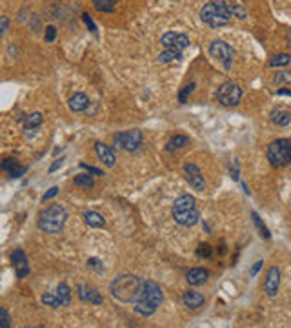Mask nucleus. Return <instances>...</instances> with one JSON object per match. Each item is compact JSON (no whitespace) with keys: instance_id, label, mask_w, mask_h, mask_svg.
Returning <instances> with one entry per match:
<instances>
[{"instance_id":"nucleus-14","label":"nucleus","mask_w":291,"mask_h":328,"mask_svg":"<svg viewBox=\"0 0 291 328\" xmlns=\"http://www.w3.org/2000/svg\"><path fill=\"white\" fill-rule=\"evenodd\" d=\"M0 170H4V172L10 173L11 179H18V177H22L26 172H28V168L22 166L20 162L16 161V159H4V161L0 162Z\"/></svg>"},{"instance_id":"nucleus-23","label":"nucleus","mask_w":291,"mask_h":328,"mask_svg":"<svg viewBox=\"0 0 291 328\" xmlns=\"http://www.w3.org/2000/svg\"><path fill=\"white\" fill-rule=\"evenodd\" d=\"M84 221L88 222L90 226H93V228H102V226H106L104 217H102L100 213H96V212H86V213H84Z\"/></svg>"},{"instance_id":"nucleus-45","label":"nucleus","mask_w":291,"mask_h":328,"mask_svg":"<svg viewBox=\"0 0 291 328\" xmlns=\"http://www.w3.org/2000/svg\"><path fill=\"white\" fill-rule=\"evenodd\" d=\"M276 93H278V95H288V97H291V90H278Z\"/></svg>"},{"instance_id":"nucleus-43","label":"nucleus","mask_w":291,"mask_h":328,"mask_svg":"<svg viewBox=\"0 0 291 328\" xmlns=\"http://www.w3.org/2000/svg\"><path fill=\"white\" fill-rule=\"evenodd\" d=\"M88 264H90V266H93V268H96V270H102L100 261H98V259H95V257H91L90 261H88Z\"/></svg>"},{"instance_id":"nucleus-33","label":"nucleus","mask_w":291,"mask_h":328,"mask_svg":"<svg viewBox=\"0 0 291 328\" xmlns=\"http://www.w3.org/2000/svg\"><path fill=\"white\" fill-rule=\"evenodd\" d=\"M230 10H231V15L233 17H236V19H240V21H244L246 19V10L242 8V6H238V4H230Z\"/></svg>"},{"instance_id":"nucleus-10","label":"nucleus","mask_w":291,"mask_h":328,"mask_svg":"<svg viewBox=\"0 0 291 328\" xmlns=\"http://www.w3.org/2000/svg\"><path fill=\"white\" fill-rule=\"evenodd\" d=\"M160 44L166 50H175V51H184L186 48H190V37L184 33H175V31H168L164 33L160 39Z\"/></svg>"},{"instance_id":"nucleus-34","label":"nucleus","mask_w":291,"mask_h":328,"mask_svg":"<svg viewBox=\"0 0 291 328\" xmlns=\"http://www.w3.org/2000/svg\"><path fill=\"white\" fill-rule=\"evenodd\" d=\"M11 326V317L6 308H0V328H10Z\"/></svg>"},{"instance_id":"nucleus-8","label":"nucleus","mask_w":291,"mask_h":328,"mask_svg":"<svg viewBox=\"0 0 291 328\" xmlns=\"http://www.w3.org/2000/svg\"><path fill=\"white\" fill-rule=\"evenodd\" d=\"M242 99V88L233 81H228L220 84V88L216 90V101L220 102L222 106H236Z\"/></svg>"},{"instance_id":"nucleus-2","label":"nucleus","mask_w":291,"mask_h":328,"mask_svg":"<svg viewBox=\"0 0 291 328\" xmlns=\"http://www.w3.org/2000/svg\"><path fill=\"white\" fill-rule=\"evenodd\" d=\"M162 299H164V292H162V288L155 283V281H144L142 283V290H140V295L138 299L135 301V313L142 315V317H150L153 313L156 312V308L160 306Z\"/></svg>"},{"instance_id":"nucleus-41","label":"nucleus","mask_w":291,"mask_h":328,"mask_svg":"<svg viewBox=\"0 0 291 328\" xmlns=\"http://www.w3.org/2000/svg\"><path fill=\"white\" fill-rule=\"evenodd\" d=\"M262 266H264V261H262V259H260V261H256L255 264H253V268L250 270V275H251V277H255L256 273H258V272L262 270Z\"/></svg>"},{"instance_id":"nucleus-37","label":"nucleus","mask_w":291,"mask_h":328,"mask_svg":"<svg viewBox=\"0 0 291 328\" xmlns=\"http://www.w3.org/2000/svg\"><path fill=\"white\" fill-rule=\"evenodd\" d=\"M80 168L82 170H86V172L88 173H91V175L93 177H98V175H104V173H102V170H98V168H95V166H90V164H86V162H80Z\"/></svg>"},{"instance_id":"nucleus-30","label":"nucleus","mask_w":291,"mask_h":328,"mask_svg":"<svg viewBox=\"0 0 291 328\" xmlns=\"http://www.w3.org/2000/svg\"><path fill=\"white\" fill-rule=\"evenodd\" d=\"M196 255L200 259H210L213 255V248L208 244V242H200L198 248H196Z\"/></svg>"},{"instance_id":"nucleus-5","label":"nucleus","mask_w":291,"mask_h":328,"mask_svg":"<svg viewBox=\"0 0 291 328\" xmlns=\"http://www.w3.org/2000/svg\"><path fill=\"white\" fill-rule=\"evenodd\" d=\"M66 219H68V212L60 204H51L40 213L38 217V228L44 233H60L64 230Z\"/></svg>"},{"instance_id":"nucleus-6","label":"nucleus","mask_w":291,"mask_h":328,"mask_svg":"<svg viewBox=\"0 0 291 328\" xmlns=\"http://www.w3.org/2000/svg\"><path fill=\"white\" fill-rule=\"evenodd\" d=\"M268 161L273 168H286L291 164V141L275 139L268 146Z\"/></svg>"},{"instance_id":"nucleus-26","label":"nucleus","mask_w":291,"mask_h":328,"mask_svg":"<svg viewBox=\"0 0 291 328\" xmlns=\"http://www.w3.org/2000/svg\"><path fill=\"white\" fill-rule=\"evenodd\" d=\"M42 121H44V117H42V113H38V111H35V113H31V115L26 117L24 121V128L26 130H33V128H38L42 124Z\"/></svg>"},{"instance_id":"nucleus-25","label":"nucleus","mask_w":291,"mask_h":328,"mask_svg":"<svg viewBox=\"0 0 291 328\" xmlns=\"http://www.w3.org/2000/svg\"><path fill=\"white\" fill-rule=\"evenodd\" d=\"M182 59V53L180 51H175V50H166L164 53L156 57V61L160 62V64H168V62H173V61H180Z\"/></svg>"},{"instance_id":"nucleus-36","label":"nucleus","mask_w":291,"mask_h":328,"mask_svg":"<svg viewBox=\"0 0 291 328\" xmlns=\"http://www.w3.org/2000/svg\"><path fill=\"white\" fill-rule=\"evenodd\" d=\"M44 39H46L48 44H51V42L55 41V39H56V28H55V26H48V28H46Z\"/></svg>"},{"instance_id":"nucleus-19","label":"nucleus","mask_w":291,"mask_h":328,"mask_svg":"<svg viewBox=\"0 0 291 328\" xmlns=\"http://www.w3.org/2000/svg\"><path fill=\"white\" fill-rule=\"evenodd\" d=\"M182 303L186 304L188 308H191V310H196V308L204 306V303H206V297H204L202 293H198V292L188 290V292H184V295H182Z\"/></svg>"},{"instance_id":"nucleus-32","label":"nucleus","mask_w":291,"mask_h":328,"mask_svg":"<svg viewBox=\"0 0 291 328\" xmlns=\"http://www.w3.org/2000/svg\"><path fill=\"white\" fill-rule=\"evenodd\" d=\"M40 301L46 304V306H51V308H58L60 306V301L56 299L55 293H46V295H42Z\"/></svg>"},{"instance_id":"nucleus-40","label":"nucleus","mask_w":291,"mask_h":328,"mask_svg":"<svg viewBox=\"0 0 291 328\" xmlns=\"http://www.w3.org/2000/svg\"><path fill=\"white\" fill-rule=\"evenodd\" d=\"M8 28H10V19L4 17V15H0V37L4 35Z\"/></svg>"},{"instance_id":"nucleus-9","label":"nucleus","mask_w":291,"mask_h":328,"mask_svg":"<svg viewBox=\"0 0 291 328\" xmlns=\"http://www.w3.org/2000/svg\"><path fill=\"white\" fill-rule=\"evenodd\" d=\"M210 55L215 61L220 62L224 66V70H230L231 64H233V59H235V50L224 41H213L210 44Z\"/></svg>"},{"instance_id":"nucleus-13","label":"nucleus","mask_w":291,"mask_h":328,"mask_svg":"<svg viewBox=\"0 0 291 328\" xmlns=\"http://www.w3.org/2000/svg\"><path fill=\"white\" fill-rule=\"evenodd\" d=\"M11 262H13V268H15V273L18 279H24L30 273V262H28L24 250H15L11 253Z\"/></svg>"},{"instance_id":"nucleus-39","label":"nucleus","mask_w":291,"mask_h":328,"mask_svg":"<svg viewBox=\"0 0 291 328\" xmlns=\"http://www.w3.org/2000/svg\"><path fill=\"white\" fill-rule=\"evenodd\" d=\"M55 195H58V186H51L48 192L42 195V202H46V201H50V199H53Z\"/></svg>"},{"instance_id":"nucleus-29","label":"nucleus","mask_w":291,"mask_h":328,"mask_svg":"<svg viewBox=\"0 0 291 328\" xmlns=\"http://www.w3.org/2000/svg\"><path fill=\"white\" fill-rule=\"evenodd\" d=\"M75 184L80 188H93L95 186V181H93V175H88V173H80V175L75 177Z\"/></svg>"},{"instance_id":"nucleus-24","label":"nucleus","mask_w":291,"mask_h":328,"mask_svg":"<svg viewBox=\"0 0 291 328\" xmlns=\"http://www.w3.org/2000/svg\"><path fill=\"white\" fill-rule=\"evenodd\" d=\"M93 6H95L96 11L100 13H113L116 6V0H93Z\"/></svg>"},{"instance_id":"nucleus-35","label":"nucleus","mask_w":291,"mask_h":328,"mask_svg":"<svg viewBox=\"0 0 291 328\" xmlns=\"http://www.w3.org/2000/svg\"><path fill=\"white\" fill-rule=\"evenodd\" d=\"M193 90H195V82H191V84L184 86V90H182L180 93H178V101H180L182 104H184V102L188 101V95H190V93H191Z\"/></svg>"},{"instance_id":"nucleus-22","label":"nucleus","mask_w":291,"mask_h":328,"mask_svg":"<svg viewBox=\"0 0 291 328\" xmlns=\"http://www.w3.org/2000/svg\"><path fill=\"white\" fill-rule=\"evenodd\" d=\"M55 295H56V299L60 301V306H68V304H70V301H71V290H70V286H68L66 283L58 284V288L55 290Z\"/></svg>"},{"instance_id":"nucleus-31","label":"nucleus","mask_w":291,"mask_h":328,"mask_svg":"<svg viewBox=\"0 0 291 328\" xmlns=\"http://www.w3.org/2000/svg\"><path fill=\"white\" fill-rule=\"evenodd\" d=\"M273 82H275L276 86H282V84L291 82V71H278V73L273 77Z\"/></svg>"},{"instance_id":"nucleus-11","label":"nucleus","mask_w":291,"mask_h":328,"mask_svg":"<svg viewBox=\"0 0 291 328\" xmlns=\"http://www.w3.org/2000/svg\"><path fill=\"white\" fill-rule=\"evenodd\" d=\"M182 172H184V177H186V181L190 182L191 188H195L196 192H204V190H206V181H204V175H202V172L198 170L196 164L188 162V164H184Z\"/></svg>"},{"instance_id":"nucleus-7","label":"nucleus","mask_w":291,"mask_h":328,"mask_svg":"<svg viewBox=\"0 0 291 328\" xmlns=\"http://www.w3.org/2000/svg\"><path fill=\"white\" fill-rule=\"evenodd\" d=\"M113 141H115V146H118L124 152H136V150H140L144 137H142L140 130H130L115 133Z\"/></svg>"},{"instance_id":"nucleus-3","label":"nucleus","mask_w":291,"mask_h":328,"mask_svg":"<svg viewBox=\"0 0 291 328\" xmlns=\"http://www.w3.org/2000/svg\"><path fill=\"white\" fill-rule=\"evenodd\" d=\"M171 215L175 219L176 224H180L184 228L195 226L196 222L200 221V212L196 208V201L193 195H180L173 202V210Z\"/></svg>"},{"instance_id":"nucleus-4","label":"nucleus","mask_w":291,"mask_h":328,"mask_svg":"<svg viewBox=\"0 0 291 328\" xmlns=\"http://www.w3.org/2000/svg\"><path fill=\"white\" fill-rule=\"evenodd\" d=\"M233 19L230 4L224 0H210L200 10V21L211 28H222Z\"/></svg>"},{"instance_id":"nucleus-38","label":"nucleus","mask_w":291,"mask_h":328,"mask_svg":"<svg viewBox=\"0 0 291 328\" xmlns=\"http://www.w3.org/2000/svg\"><path fill=\"white\" fill-rule=\"evenodd\" d=\"M82 21H84V24L90 28L91 33H93V35H96V26H95V22L91 21V17L88 15V13H82Z\"/></svg>"},{"instance_id":"nucleus-27","label":"nucleus","mask_w":291,"mask_h":328,"mask_svg":"<svg viewBox=\"0 0 291 328\" xmlns=\"http://www.w3.org/2000/svg\"><path fill=\"white\" fill-rule=\"evenodd\" d=\"M291 62V55H288V53H278V55L271 57L270 59V68H280V66H288Z\"/></svg>"},{"instance_id":"nucleus-17","label":"nucleus","mask_w":291,"mask_h":328,"mask_svg":"<svg viewBox=\"0 0 291 328\" xmlns=\"http://www.w3.org/2000/svg\"><path fill=\"white\" fill-rule=\"evenodd\" d=\"M76 290H78V297H80V301H84V303L86 301H88V303H93V304L102 303V295L96 292L95 288L86 286V284H78Z\"/></svg>"},{"instance_id":"nucleus-1","label":"nucleus","mask_w":291,"mask_h":328,"mask_svg":"<svg viewBox=\"0 0 291 328\" xmlns=\"http://www.w3.org/2000/svg\"><path fill=\"white\" fill-rule=\"evenodd\" d=\"M142 281L138 275L133 273H122L118 277H115L110 284L111 295L120 301V303H135L142 290Z\"/></svg>"},{"instance_id":"nucleus-15","label":"nucleus","mask_w":291,"mask_h":328,"mask_svg":"<svg viewBox=\"0 0 291 328\" xmlns=\"http://www.w3.org/2000/svg\"><path fill=\"white\" fill-rule=\"evenodd\" d=\"M95 152H96V155H98V159H100V162L104 164V166H108V168L115 166V161H116L115 152H113L108 144H104V142H96Z\"/></svg>"},{"instance_id":"nucleus-20","label":"nucleus","mask_w":291,"mask_h":328,"mask_svg":"<svg viewBox=\"0 0 291 328\" xmlns=\"http://www.w3.org/2000/svg\"><path fill=\"white\" fill-rule=\"evenodd\" d=\"M271 122L276 124V126L280 128H286L291 124V113L286 110H280V108H276V110L271 111Z\"/></svg>"},{"instance_id":"nucleus-21","label":"nucleus","mask_w":291,"mask_h":328,"mask_svg":"<svg viewBox=\"0 0 291 328\" xmlns=\"http://www.w3.org/2000/svg\"><path fill=\"white\" fill-rule=\"evenodd\" d=\"M188 144H190V139H188L186 135H173L170 141H168L166 150H168V152H173V150L184 148V146H188Z\"/></svg>"},{"instance_id":"nucleus-42","label":"nucleus","mask_w":291,"mask_h":328,"mask_svg":"<svg viewBox=\"0 0 291 328\" xmlns=\"http://www.w3.org/2000/svg\"><path fill=\"white\" fill-rule=\"evenodd\" d=\"M62 164H64V159H58V161H55V162H53V164H51V168H50V173L56 172V170H58V168H60Z\"/></svg>"},{"instance_id":"nucleus-28","label":"nucleus","mask_w":291,"mask_h":328,"mask_svg":"<svg viewBox=\"0 0 291 328\" xmlns=\"http://www.w3.org/2000/svg\"><path fill=\"white\" fill-rule=\"evenodd\" d=\"M251 219H253V222H255V226H256V230H258V233H260L262 237L264 239H271V233H270V230H268V226L262 222V219L256 215V212H251Z\"/></svg>"},{"instance_id":"nucleus-16","label":"nucleus","mask_w":291,"mask_h":328,"mask_svg":"<svg viewBox=\"0 0 291 328\" xmlns=\"http://www.w3.org/2000/svg\"><path fill=\"white\" fill-rule=\"evenodd\" d=\"M90 99L88 95L84 93H75L73 97H70V101H68V106H70L71 111H75V113H84V111L90 110Z\"/></svg>"},{"instance_id":"nucleus-12","label":"nucleus","mask_w":291,"mask_h":328,"mask_svg":"<svg viewBox=\"0 0 291 328\" xmlns=\"http://www.w3.org/2000/svg\"><path fill=\"white\" fill-rule=\"evenodd\" d=\"M280 286V270L276 266H271L266 273V281H264V292L268 297H275Z\"/></svg>"},{"instance_id":"nucleus-18","label":"nucleus","mask_w":291,"mask_h":328,"mask_svg":"<svg viewBox=\"0 0 291 328\" xmlns=\"http://www.w3.org/2000/svg\"><path fill=\"white\" fill-rule=\"evenodd\" d=\"M210 279V272L204 268H191L190 272L186 273V281L191 286H200Z\"/></svg>"},{"instance_id":"nucleus-46","label":"nucleus","mask_w":291,"mask_h":328,"mask_svg":"<svg viewBox=\"0 0 291 328\" xmlns=\"http://www.w3.org/2000/svg\"><path fill=\"white\" fill-rule=\"evenodd\" d=\"M290 46H291V39H290Z\"/></svg>"},{"instance_id":"nucleus-44","label":"nucleus","mask_w":291,"mask_h":328,"mask_svg":"<svg viewBox=\"0 0 291 328\" xmlns=\"http://www.w3.org/2000/svg\"><path fill=\"white\" fill-rule=\"evenodd\" d=\"M231 177H233L235 181H238V162H235V168L231 166Z\"/></svg>"}]
</instances>
